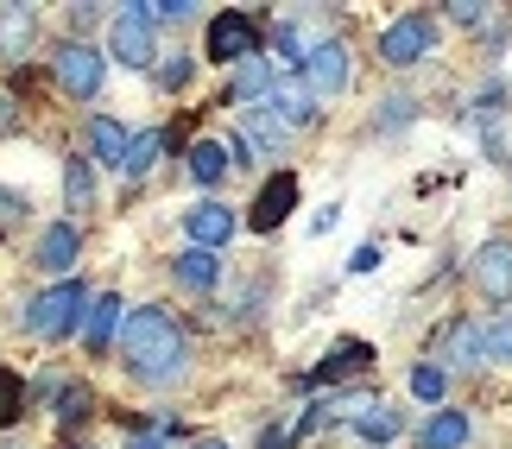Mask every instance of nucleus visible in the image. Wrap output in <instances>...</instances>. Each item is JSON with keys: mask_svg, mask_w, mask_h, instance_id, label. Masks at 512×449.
<instances>
[{"mask_svg": "<svg viewBox=\"0 0 512 449\" xmlns=\"http://www.w3.org/2000/svg\"><path fill=\"white\" fill-rule=\"evenodd\" d=\"M285 140H291V127L279 121V114H266V108H247V146H260L266 159H279V152H285Z\"/></svg>", "mask_w": 512, "mask_h": 449, "instance_id": "20", "label": "nucleus"}, {"mask_svg": "<svg viewBox=\"0 0 512 449\" xmlns=\"http://www.w3.org/2000/svg\"><path fill=\"white\" fill-rule=\"evenodd\" d=\"M430 51H437V19H430V13H399L380 32V64H392V70L424 64Z\"/></svg>", "mask_w": 512, "mask_h": 449, "instance_id": "3", "label": "nucleus"}, {"mask_svg": "<svg viewBox=\"0 0 512 449\" xmlns=\"http://www.w3.org/2000/svg\"><path fill=\"white\" fill-rule=\"evenodd\" d=\"M159 146H165V133H133V146H127V171H121V178H146L152 159H159Z\"/></svg>", "mask_w": 512, "mask_h": 449, "instance_id": "26", "label": "nucleus"}, {"mask_svg": "<svg viewBox=\"0 0 512 449\" xmlns=\"http://www.w3.org/2000/svg\"><path fill=\"white\" fill-rule=\"evenodd\" d=\"M291 209H298V178L291 171H279V178H266V190H260V203H253V228L260 234H272Z\"/></svg>", "mask_w": 512, "mask_h": 449, "instance_id": "13", "label": "nucleus"}, {"mask_svg": "<svg viewBox=\"0 0 512 449\" xmlns=\"http://www.w3.org/2000/svg\"><path fill=\"white\" fill-rule=\"evenodd\" d=\"M190 449H228V443H215V437H209V443H190Z\"/></svg>", "mask_w": 512, "mask_h": 449, "instance_id": "37", "label": "nucleus"}, {"mask_svg": "<svg viewBox=\"0 0 512 449\" xmlns=\"http://www.w3.org/2000/svg\"><path fill=\"white\" fill-rule=\"evenodd\" d=\"M298 76H304L317 95H342V89H348V45H342V38H323V45H310V57H304Z\"/></svg>", "mask_w": 512, "mask_h": 449, "instance_id": "9", "label": "nucleus"}, {"mask_svg": "<svg viewBox=\"0 0 512 449\" xmlns=\"http://www.w3.org/2000/svg\"><path fill=\"white\" fill-rule=\"evenodd\" d=\"M165 437H177V424H171V418H165V424H152V431H133L127 449H165Z\"/></svg>", "mask_w": 512, "mask_h": 449, "instance_id": "32", "label": "nucleus"}, {"mask_svg": "<svg viewBox=\"0 0 512 449\" xmlns=\"http://www.w3.org/2000/svg\"><path fill=\"white\" fill-rule=\"evenodd\" d=\"M348 266H354V272H373V266H380V247H373V241H367V247H361V253H354V260H348Z\"/></svg>", "mask_w": 512, "mask_h": 449, "instance_id": "35", "label": "nucleus"}, {"mask_svg": "<svg viewBox=\"0 0 512 449\" xmlns=\"http://www.w3.org/2000/svg\"><path fill=\"white\" fill-rule=\"evenodd\" d=\"M481 342H487V323H481V317H456V323L443 329V361H449V367H481V361H487Z\"/></svg>", "mask_w": 512, "mask_h": 449, "instance_id": "14", "label": "nucleus"}, {"mask_svg": "<svg viewBox=\"0 0 512 449\" xmlns=\"http://www.w3.org/2000/svg\"><path fill=\"white\" fill-rule=\"evenodd\" d=\"M19 418H26V380H19L13 367H0V431L19 424Z\"/></svg>", "mask_w": 512, "mask_h": 449, "instance_id": "25", "label": "nucleus"}, {"mask_svg": "<svg viewBox=\"0 0 512 449\" xmlns=\"http://www.w3.org/2000/svg\"><path fill=\"white\" fill-rule=\"evenodd\" d=\"M184 234H190V247H228L234 241V209L228 203H215V197H203V203H190L184 209Z\"/></svg>", "mask_w": 512, "mask_h": 449, "instance_id": "11", "label": "nucleus"}, {"mask_svg": "<svg viewBox=\"0 0 512 449\" xmlns=\"http://www.w3.org/2000/svg\"><path fill=\"white\" fill-rule=\"evenodd\" d=\"M38 38V13L32 7H0V57H26Z\"/></svg>", "mask_w": 512, "mask_h": 449, "instance_id": "18", "label": "nucleus"}, {"mask_svg": "<svg viewBox=\"0 0 512 449\" xmlns=\"http://www.w3.org/2000/svg\"><path fill=\"white\" fill-rule=\"evenodd\" d=\"M190 178L196 184H222L228 178V146L222 140H196L190 146Z\"/></svg>", "mask_w": 512, "mask_h": 449, "instance_id": "21", "label": "nucleus"}, {"mask_svg": "<svg viewBox=\"0 0 512 449\" xmlns=\"http://www.w3.org/2000/svg\"><path fill=\"white\" fill-rule=\"evenodd\" d=\"M468 431H475V424H468V412H430L424 424H418V449H462L468 443Z\"/></svg>", "mask_w": 512, "mask_h": 449, "instance_id": "16", "label": "nucleus"}, {"mask_svg": "<svg viewBox=\"0 0 512 449\" xmlns=\"http://www.w3.org/2000/svg\"><path fill=\"white\" fill-rule=\"evenodd\" d=\"M121 323H127L121 298H95V304H89V317H83V342H89V355H102L108 342H121Z\"/></svg>", "mask_w": 512, "mask_h": 449, "instance_id": "15", "label": "nucleus"}, {"mask_svg": "<svg viewBox=\"0 0 512 449\" xmlns=\"http://www.w3.org/2000/svg\"><path fill=\"white\" fill-rule=\"evenodd\" d=\"M76 253H83V228H76V222H51L45 234H38V247H32V266L51 272V279H64V272L76 266Z\"/></svg>", "mask_w": 512, "mask_h": 449, "instance_id": "10", "label": "nucleus"}, {"mask_svg": "<svg viewBox=\"0 0 512 449\" xmlns=\"http://www.w3.org/2000/svg\"><path fill=\"white\" fill-rule=\"evenodd\" d=\"M51 70H57V89L76 95V102H89V95L102 89V51H89L83 38H70V45L57 51V64H51Z\"/></svg>", "mask_w": 512, "mask_h": 449, "instance_id": "6", "label": "nucleus"}, {"mask_svg": "<svg viewBox=\"0 0 512 449\" xmlns=\"http://www.w3.org/2000/svg\"><path fill=\"white\" fill-rule=\"evenodd\" d=\"M272 83H279V70H272V57H253V64H241L228 76V95L234 102H266Z\"/></svg>", "mask_w": 512, "mask_h": 449, "instance_id": "17", "label": "nucleus"}, {"mask_svg": "<svg viewBox=\"0 0 512 449\" xmlns=\"http://www.w3.org/2000/svg\"><path fill=\"white\" fill-rule=\"evenodd\" d=\"M146 19L152 26H177V19H190V0H146Z\"/></svg>", "mask_w": 512, "mask_h": 449, "instance_id": "31", "label": "nucleus"}, {"mask_svg": "<svg viewBox=\"0 0 512 449\" xmlns=\"http://www.w3.org/2000/svg\"><path fill=\"white\" fill-rule=\"evenodd\" d=\"M171 272H177V279H184L190 291H209L215 279H222V260H215L209 247H184V253L171 260Z\"/></svg>", "mask_w": 512, "mask_h": 449, "instance_id": "19", "label": "nucleus"}, {"mask_svg": "<svg viewBox=\"0 0 512 449\" xmlns=\"http://www.w3.org/2000/svg\"><path fill=\"white\" fill-rule=\"evenodd\" d=\"M317 102H323V95L310 89L304 76H279V83H272V95H266L260 108H266V114H279V121H285L291 133H298V127L317 121Z\"/></svg>", "mask_w": 512, "mask_h": 449, "instance_id": "7", "label": "nucleus"}, {"mask_svg": "<svg viewBox=\"0 0 512 449\" xmlns=\"http://www.w3.org/2000/svg\"><path fill=\"white\" fill-rule=\"evenodd\" d=\"M481 355H487V361H512V317H494V323H487Z\"/></svg>", "mask_w": 512, "mask_h": 449, "instance_id": "30", "label": "nucleus"}, {"mask_svg": "<svg viewBox=\"0 0 512 449\" xmlns=\"http://www.w3.org/2000/svg\"><path fill=\"white\" fill-rule=\"evenodd\" d=\"M203 38H209V57H215V64H234V70H241V64L260 57V19H253V13H215Z\"/></svg>", "mask_w": 512, "mask_h": 449, "instance_id": "4", "label": "nucleus"}, {"mask_svg": "<svg viewBox=\"0 0 512 449\" xmlns=\"http://www.w3.org/2000/svg\"><path fill=\"white\" fill-rule=\"evenodd\" d=\"M380 108H386V114H380V127H405L418 102H411V95H392V102H380Z\"/></svg>", "mask_w": 512, "mask_h": 449, "instance_id": "34", "label": "nucleus"}, {"mask_svg": "<svg viewBox=\"0 0 512 449\" xmlns=\"http://www.w3.org/2000/svg\"><path fill=\"white\" fill-rule=\"evenodd\" d=\"M468 272H475L481 298L506 304L512 298V241H500V234H494V241H481V253H475V266H468Z\"/></svg>", "mask_w": 512, "mask_h": 449, "instance_id": "8", "label": "nucleus"}, {"mask_svg": "<svg viewBox=\"0 0 512 449\" xmlns=\"http://www.w3.org/2000/svg\"><path fill=\"white\" fill-rule=\"evenodd\" d=\"M89 291H83V279H57L51 291H38V298L19 310V329H26V336H38V342H64L76 323L89 317Z\"/></svg>", "mask_w": 512, "mask_h": 449, "instance_id": "2", "label": "nucleus"}, {"mask_svg": "<svg viewBox=\"0 0 512 449\" xmlns=\"http://www.w3.org/2000/svg\"><path fill=\"white\" fill-rule=\"evenodd\" d=\"M108 51L121 57L127 70H159V45H152V19H146V7L114 13V26H108Z\"/></svg>", "mask_w": 512, "mask_h": 449, "instance_id": "5", "label": "nucleus"}, {"mask_svg": "<svg viewBox=\"0 0 512 449\" xmlns=\"http://www.w3.org/2000/svg\"><path fill=\"white\" fill-rule=\"evenodd\" d=\"M411 393H418L424 405H437V399L449 393V367H437V361H424V367H411Z\"/></svg>", "mask_w": 512, "mask_h": 449, "instance_id": "27", "label": "nucleus"}, {"mask_svg": "<svg viewBox=\"0 0 512 449\" xmlns=\"http://www.w3.org/2000/svg\"><path fill=\"white\" fill-rule=\"evenodd\" d=\"M260 449H291V431H260Z\"/></svg>", "mask_w": 512, "mask_h": 449, "instance_id": "36", "label": "nucleus"}, {"mask_svg": "<svg viewBox=\"0 0 512 449\" xmlns=\"http://www.w3.org/2000/svg\"><path fill=\"white\" fill-rule=\"evenodd\" d=\"M89 405H95L89 386H64V393H57V418H64V424H83V418H89Z\"/></svg>", "mask_w": 512, "mask_h": 449, "instance_id": "28", "label": "nucleus"}, {"mask_svg": "<svg viewBox=\"0 0 512 449\" xmlns=\"http://www.w3.org/2000/svg\"><path fill=\"white\" fill-rule=\"evenodd\" d=\"M449 19H456V26H487V7L481 0H449Z\"/></svg>", "mask_w": 512, "mask_h": 449, "instance_id": "33", "label": "nucleus"}, {"mask_svg": "<svg viewBox=\"0 0 512 449\" xmlns=\"http://www.w3.org/2000/svg\"><path fill=\"white\" fill-rule=\"evenodd\" d=\"M127 146H133V133L114 121V114H95V121H89V159H95V165L127 171Z\"/></svg>", "mask_w": 512, "mask_h": 449, "instance_id": "12", "label": "nucleus"}, {"mask_svg": "<svg viewBox=\"0 0 512 449\" xmlns=\"http://www.w3.org/2000/svg\"><path fill=\"white\" fill-rule=\"evenodd\" d=\"M190 70H196V57H184V51H171V57H159V89H184L190 83Z\"/></svg>", "mask_w": 512, "mask_h": 449, "instance_id": "29", "label": "nucleus"}, {"mask_svg": "<svg viewBox=\"0 0 512 449\" xmlns=\"http://www.w3.org/2000/svg\"><path fill=\"white\" fill-rule=\"evenodd\" d=\"M367 361H373V348H367V342H342V348H336V355H329V361H323L310 380H342V374H361Z\"/></svg>", "mask_w": 512, "mask_h": 449, "instance_id": "24", "label": "nucleus"}, {"mask_svg": "<svg viewBox=\"0 0 512 449\" xmlns=\"http://www.w3.org/2000/svg\"><path fill=\"white\" fill-rule=\"evenodd\" d=\"M64 203L83 216V209H95V159H70L64 165Z\"/></svg>", "mask_w": 512, "mask_h": 449, "instance_id": "22", "label": "nucleus"}, {"mask_svg": "<svg viewBox=\"0 0 512 449\" xmlns=\"http://www.w3.org/2000/svg\"><path fill=\"white\" fill-rule=\"evenodd\" d=\"M114 355H121V367L140 386H171L177 374H184V361H190V342H184V329H177L159 304H140V310H127Z\"/></svg>", "mask_w": 512, "mask_h": 449, "instance_id": "1", "label": "nucleus"}, {"mask_svg": "<svg viewBox=\"0 0 512 449\" xmlns=\"http://www.w3.org/2000/svg\"><path fill=\"white\" fill-rule=\"evenodd\" d=\"M354 431H361L367 443H392V437H399V431H405V418H399V412H392V405H386V399H373V405H367V412H361V418H354Z\"/></svg>", "mask_w": 512, "mask_h": 449, "instance_id": "23", "label": "nucleus"}]
</instances>
